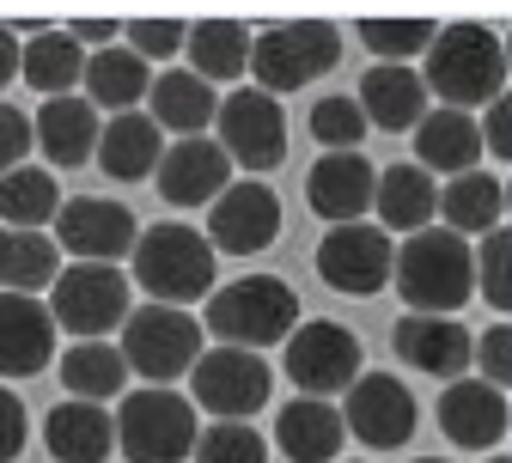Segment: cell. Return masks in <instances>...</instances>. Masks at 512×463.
<instances>
[{"mask_svg":"<svg viewBox=\"0 0 512 463\" xmlns=\"http://www.w3.org/2000/svg\"><path fill=\"white\" fill-rule=\"evenodd\" d=\"M391 281L409 317H458V305L476 299V250L445 226H421L391 256Z\"/></svg>","mask_w":512,"mask_h":463,"instance_id":"cell-1","label":"cell"},{"mask_svg":"<svg viewBox=\"0 0 512 463\" xmlns=\"http://www.w3.org/2000/svg\"><path fill=\"white\" fill-rule=\"evenodd\" d=\"M421 86L433 98H445L439 110H488L500 92H506V49L494 31H482L476 19H458V25H439L433 43H427V68H421Z\"/></svg>","mask_w":512,"mask_h":463,"instance_id":"cell-2","label":"cell"},{"mask_svg":"<svg viewBox=\"0 0 512 463\" xmlns=\"http://www.w3.org/2000/svg\"><path fill=\"white\" fill-rule=\"evenodd\" d=\"M220 348L263 354L269 342H287L299 329V293L281 275H238L232 287L208 293V311L196 317Z\"/></svg>","mask_w":512,"mask_h":463,"instance_id":"cell-3","label":"cell"},{"mask_svg":"<svg viewBox=\"0 0 512 463\" xmlns=\"http://www.w3.org/2000/svg\"><path fill=\"white\" fill-rule=\"evenodd\" d=\"M135 281L153 293V305H196L214 293V269H220V256L208 250V238L196 226H183V220H159V226H141L135 232Z\"/></svg>","mask_w":512,"mask_h":463,"instance_id":"cell-4","label":"cell"},{"mask_svg":"<svg viewBox=\"0 0 512 463\" xmlns=\"http://www.w3.org/2000/svg\"><path fill=\"white\" fill-rule=\"evenodd\" d=\"M342 61V31L330 19H287V25H269L263 37H250V74H256V92H299L311 80H324Z\"/></svg>","mask_w":512,"mask_h":463,"instance_id":"cell-5","label":"cell"},{"mask_svg":"<svg viewBox=\"0 0 512 463\" xmlns=\"http://www.w3.org/2000/svg\"><path fill=\"white\" fill-rule=\"evenodd\" d=\"M110 427H116V451L128 463H189L196 433H202L189 396H177V390H128Z\"/></svg>","mask_w":512,"mask_h":463,"instance_id":"cell-6","label":"cell"},{"mask_svg":"<svg viewBox=\"0 0 512 463\" xmlns=\"http://www.w3.org/2000/svg\"><path fill=\"white\" fill-rule=\"evenodd\" d=\"M49 323L68 329L80 342H104L110 329H122L128 317V275L110 269V262H68L49 281Z\"/></svg>","mask_w":512,"mask_h":463,"instance_id":"cell-7","label":"cell"},{"mask_svg":"<svg viewBox=\"0 0 512 463\" xmlns=\"http://www.w3.org/2000/svg\"><path fill=\"white\" fill-rule=\"evenodd\" d=\"M116 354H122L128 372H141L153 384L183 378L202 360V323L177 305H141V311L122 317V348Z\"/></svg>","mask_w":512,"mask_h":463,"instance_id":"cell-8","label":"cell"},{"mask_svg":"<svg viewBox=\"0 0 512 463\" xmlns=\"http://www.w3.org/2000/svg\"><path fill=\"white\" fill-rule=\"evenodd\" d=\"M360 372H366L360 336L336 317H311L287 336V378L311 396V403H330V396L348 390Z\"/></svg>","mask_w":512,"mask_h":463,"instance_id":"cell-9","label":"cell"},{"mask_svg":"<svg viewBox=\"0 0 512 463\" xmlns=\"http://www.w3.org/2000/svg\"><path fill=\"white\" fill-rule=\"evenodd\" d=\"M214 147L226 153V165H244V171H275L287 159V116H281V98L256 92V86H238L232 98H220L214 110Z\"/></svg>","mask_w":512,"mask_h":463,"instance_id":"cell-10","label":"cell"},{"mask_svg":"<svg viewBox=\"0 0 512 463\" xmlns=\"http://www.w3.org/2000/svg\"><path fill=\"white\" fill-rule=\"evenodd\" d=\"M269 360L244 354V348H202V360L189 366V390H196V409L220 415V421H250L269 403Z\"/></svg>","mask_w":512,"mask_h":463,"instance_id":"cell-11","label":"cell"},{"mask_svg":"<svg viewBox=\"0 0 512 463\" xmlns=\"http://www.w3.org/2000/svg\"><path fill=\"white\" fill-rule=\"evenodd\" d=\"M342 433H354L366 451H397V445H409L415 439V396H409V384L403 378H391V372H360L354 384H348V396H342Z\"/></svg>","mask_w":512,"mask_h":463,"instance_id":"cell-12","label":"cell"},{"mask_svg":"<svg viewBox=\"0 0 512 463\" xmlns=\"http://www.w3.org/2000/svg\"><path fill=\"white\" fill-rule=\"evenodd\" d=\"M281 232V195L263 183V177H244V183H226L214 202H208V250L220 256H256L269 250Z\"/></svg>","mask_w":512,"mask_h":463,"instance_id":"cell-13","label":"cell"},{"mask_svg":"<svg viewBox=\"0 0 512 463\" xmlns=\"http://www.w3.org/2000/svg\"><path fill=\"white\" fill-rule=\"evenodd\" d=\"M55 250L74 256V262H110L135 250V214H128L122 202H110V195H74V202H61L55 220Z\"/></svg>","mask_w":512,"mask_h":463,"instance_id":"cell-14","label":"cell"},{"mask_svg":"<svg viewBox=\"0 0 512 463\" xmlns=\"http://www.w3.org/2000/svg\"><path fill=\"white\" fill-rule=\"evenodd\" d=\"M391 256H397V244L366 220L330 226L324 244H317V275H324V287H336V293L372 299L384 281H391Z\"/></svg>","mask_w":512,"mask_h":463,"instance_id":"cell-15","label":"cell"},{"mask_svg":"<svg viewBox=\"0 0 512 463\" xmlns=\"http://www.w3.org/2000/svg\"><path fill=\"white\" fill-rule=\"evenodd\" d=\"M372 183H378V171H372L366 153H324V159L305 171V202H311L317 220L354 226L372 208Z\"/></svg>","mask_w":512,"mask_h":463,"instance_id":"cell-16","label":"cell"},{"mask_svg":"<svg viewBox=\"0 0 512 463\" xmlns=\"http://www.w3.org/2000/svg\"><path fill=\"white\" fill-rule=\"evenodd\" d=\"M506 421H512L506 390H494L482 378H458L452 390L439 396V427H445V439L464 445V451H488L494 457L500 439H506Z\"/></svg>","mask_w":512,"mask_h":463,"instance_id":"cell-17","label":"cell"},{"mask_svg":"<svg viewBox=\"0 0 512 463\" xmlns=\"http://www.w3.org/2000/svg\"><path fill=\"white\" fill-rule=\"evenodd\" d=\"M391 342H397V354L415 372L445 378V384H458L470 372V360H476V336H470L458 317H403L391 329Z\"/></svg>","mask_w":512,"mask_h":463,"instance_id":"cell-18","label":"cell"},{"mask_svg":"<svg viewBox=\"0 0 512 463\" xmlns=\"http://www.w3.org/2000/svg\"><path fill=\"white\" fill-rule=\"evenodd\" d=\"M153 177H159V195H165L171 208H202V202H214V195L232 183V165H226V153L208 135H196V141L165 147L159 165H153Z\"/></svg>","mask_w":512,"mask_h":463,"instance_id":"cell-19","label":"cell"},{"mask_svg":"<svg viewBox=\"0 0 512 463\" xmlns=\"http://www.w3.org/2000/svg\"><path fill=\"white\" fill-rule=\"evenodd\" d=\"M366 128H384V135H403L427 116V86H421V68H403V61H372L360 92H354Z\"/></svg>","mask_w":512,"mask_h":463,"instance_id":"cell-20","label":"cell"},{"mask_svg":"<svg viewBox=\"0 0 512 463\" xmlns=\"http://www.w3.org/2000/svg\"><path fill=\"white\" fill-rule=\"evenodd\" d=\"M214 110H220V92H214L208 80H196L189 68H165V74H153V86H147V122L159 128V135L196 141L202 128L214 122Z\"/></svg>","mask_w":512,"mask_h":463,"instance_id":"cell-21","label":"cell"},{"mask_svg":"<svg viewBox=\"0 0 512 463\" xmlns=\"http://www.w3.org/2000/svg\"><path fill=\"white\" fill-rule=\"evenodd\" d=\"M55 360V323L43 299L0 293V378H31Z\"/></svg>","mask_w":512,"mask_h":463,"instance_id":"cell-22","label":"cell"},{"mask_svg":"<svg viewBox=\"0 0 512 463\" xmlns=\"http://www.w3.org/2000/svg\"><path fill=\"white\" fill-rule=\"evenodd\" d=\"M31 147H43V159L55 171L86 165L98 147V110L86 98H43V110L31 122Z\"/></svg>","mask_w":512,"mask_h":463,"instance_id":"cell-23","label":"cell"},{"mask_svg":"<svg viewBox=\"0 0 512 463\" xmlns=\"http://www.w3.org/2000/svg\"><path fill=\"white\" fill-rule=\"evenodd\" d=\"M43 445L55 463H104L116 451V427H110V409L104 403H55L43 415Z\"/></svg>","mask_w":512,"mask_h":463,"instance_id":"cell-24","label":"cell"},{"mask_svg":"<svg viewBox=\"0 0 512 463\" xmlns=\"http://www.w3.org/2000/svg\"><path fill=\"white\" fill-rule=\"evenodd\" d=\"M372 208H378V232H421L433 226V208H439V183L421 171V165H384L378 183H372Z\"/></svg>","mask_w":512,"mask_h":463,"instance_id":"cell-25","label":"cell"},{"mask_svg":"<svg viewBox=\"0 0 512 463\" xmlns=\"http://www.w3.org/2000/svg\"><path fill=\"white\" fill-rule=\"evenodd\" d=\"M98 165H104V177H116V183H135V177H153V165H159V153H165V135L147 122V110H122V116H110V122H98Z\"/></svg>","mask_w":512,"mask_h":463,"instance_id":"cell-26","label":"cell"},{"mask_svg":"<svg viewBox=\"0 0 512 463\" xmlns=\"http://www.w3.org/2000/svg\"><path fill=\"white\" fill-rule=\"evenodd\" d=\"M476 159H482L476 116H464V110H427V116L415 122V165H421L427 177H433V171L464 177V171H476Z\"/></svg>","mask_w":512,"mask_h":463,"instance_id":"cell-27","label":"cell"},{"mask_svg":"<svg viewBox=\"0 0 512 463\" xmlns=\"http://www.w3.org/2000/svg\"><path fill=\"white\" fill-rule=\"evenodd\" d=\"M275 445L287 451V463H336V451L348 445L336 403H311V396H293V403L275 415Z\"/></svg>","mask_w":512,"mask_h":463,"instance_id":"cell-28","label":"cell"},{"mask_svg":"<svg viewBox=\"0 0 512 463\" xmlns=\"http://www.w3.org/2000/svg\"><path fill=\"white\" fill-rule=\"evenodd\" d=\"M439 214H445V232H458L464 244L488 238L506 220V183L488 177V171H464V177H452L439 189Z\"/></svg>","mask_w":512,"mask_h":463,"instance_id":"cell-29","label":"cell"},{"mask_svg":"<svg viewBox=\"0 0 512 463\" xmlns=\"http://www.w3.org/2000/svg\"><path fill=\"white\" fill-rule=\"evenodd\" d=\"M80 86H86V104H92V110L122 116V110H141V98H147V86H153V68H147L141 55H128L122 43H110V49H98V55L86 61Z\"/></svg>","mask_w":512,"mask_h":463,"instance_id":"cell-30","label":"cell"},{"mask_svg":"<svg viewBox=\"0 0 512 463\" xmlns=\"http://www.w3.org/2000/svg\"><path fill=\"white\" fill-rule=\"evenodd\" d=\"M80 74H86V49L68 37V31H37L31 43H19V80L31 86V92H43V98H74V86H80Z\"/></svg>","mask_w":512,"mask_h":463,"instance_id":"cell-31","label":"cell"},{"mask_svg":"<svg viewBox=\"0 0 512 463\" xmlns=\"http://www.w3.org/2000/svg\"><path fill=\"white\" fill-rule=\"evenodd\" d=\"M183 49H189V74L196 80H208V86L238 80L250 68V25H238V19H196L189 37H183Z\"/></svg>","mask_w":512,"mask_h":463,"instance_id":"cell-32","label":"cell"},{"mask_svg":"<svg viewBox=\"0 0 512 463\" xmlns=\"http://www.w3.org/2000/svg\"><path fill=\"white\" fill-rule=\"evenodd\" d=\"M55 275H61V250H55L49 232H13V226H0V293L37 299Z\"/></svg>","mask_w":512,"mask_h":463,"instance_id":"cell-33","label":"cell"},{"mask_svg":"<svg viewBox=\"0 0 512 463\" xmlns=\"http://www.w3.org/2000/svg\"><path fill=\"white\" fill-rule=\"evenodd\" d=\"M61 208V183L43 171V165H19L0 177V220L13 232H43Z\"/></svg>","mask_w":512,"mask_h":463,"instance_id":"cell-34","label":"cell"},{"mask_svg":"<svg viewBox=\"0 0 512 463\" xmlns=\"http://www.w3.org/2000/svg\"><path fill=\"white\" fill-rule=\"evenodd\" d=\"M61 384L74 390V403H104V396H116L128 384V366L110 342H74L61 354Z\"/></svg>","mask_w":512,"mask_h":463,"instance_id":"cell-35","label":"cell"},{"mask_svg":"<svg viewBox=\"0 0 512 463\" xmlns=\"http://www.w3.org/2000/svg\"><path fill=\"white\" fill-rule=\"evenodd\" d=\"M360 31V43L378 55V61H403L409 68V55H427V43H433V19H360L354 25Z\"/></svg>","mask_w":512,"mask_h":463,"instance_id":"cell-36","label":"cell"},{"mask_svg":"<svg viewBox=\"0 0 512 463\" xmlns=\"http://www.w3.org/2000/svg\"><path fill=\"white\" fill-rule=\"evenodd\" d=\"M196 463H269V439L250 421H214L208 433H196Z\"/></svg>","mask_w":512,"mask_h":463,"instance_id":"cell-37","label":"cell"},{"mask_svg":"<svg viewBox=\"0 0 512 463\" xmlns=\"http://www.w3.org/2000/svg\"><path fill=\"white\" fill-rule=\"evenodd\" d=\"M311 135H317V147H330V153H354L360 135H366V116H360L354 98L330 92V98L311 104Z\"/></svg>","mask_w":512,"mask_h":463,"instance_id":"cell-38","label":"cell"},{"mask_svg":"<svg viewBox=\"0 0 512 463\" xmlns=\"http://www.w3.org/2000/svg\"><path fill=\"white\" fill-rule=\"evenodd\" d=\"M476 287H482V299H488L494 311H506V305H512V238H506V226L482 238V262H476Z\"/></svg>","mask_w":512,"mask_h":463,"instance_id":"cell-39","label":"cell"},{"mask_svg":"<svg viewBox=\"0 0 512 463\" xmlns=\"http://www.w3.org/2000/svg\"><path fill=\"white\" fill-rule=\"evenodd\" d=\"M122 37H128V55H141L147 68H153V61L183 55L189 25H183V19H135V25H122Z\"/></svg>","mask_w":512,"mask_h":463,"instance_id":"cell-40","label":"cell"},{"mask_svg":"<svg viewBox=\"0 0 512 463\" xmlns=\"http://www.w3.org/2000/svg\"><path fill=\"white\" fill-rule=\"evenodd\" d=\"M31 165V116L19 104H0V177Z\"/></svg>","mask_w":512,"mask_h":463,"instance_id":"cell-41","label":"cell"},{"mask_svg":"<svg viewBox=\"0 0 512 463\" xmlns=\"http://www.w3.org/2000/svg\"><path fill=\"white\" fill-rule=\"evenodd\" d=\"M482 384H494V390H506V378H512V329L506 323H494V329H482Z\"/></svg>","mask_w":512,"mask_h":463,"instance_id":"cell-42","label":"cell"},{"mask_svg":"<svg viewBox=\"0 0 512 463\" xmlns=\"http://www.w3.org/2000/svg\"><path fill=\"white\" fill-rule=\"evenodd\" d=\"M25 433H31V415L13 390H0V463H19L25 451Z\"/></svg>","mask_w":512,"mask_h":463,"instance_id":"cell-43","label":"cell"},{"mask_svg":"<svg viewBox=\"0 0 512 463\" xmlns=\"http://www.w3.org/2000/svg\"><path fill=\"white\" fill-rule=\"evenodd\" d=\"M476 135H482V147H488L494 159H512V104H506V98L488 104V116L476 122Z\"/></svg>","mask_w":512,"mask_h":463,"instance_id":"cell-44","label":"cell"},{"mask_svg":"<svg viewBox=\"0 0 512 463\" xmlns=\"http://www.w3.org/2000/svg\"><path fill=\"white\" fill-rule=\"evenodd\" d=\"M68 37H74V43H116V37H122V25H116V19H74V25H68Z\"/></svg>","mask_w":512,"mask_h":463,"instance_id":"cell-45","label":"cell"},{"mask_svg":"<svg viewBox=\"0 0 512 463\" xmlns=\"http://www.w3.org/2000/svg\"><path fill=\"white\" fill-rule=\"evenodd\" d=\"M19 80V37L13 25H0V86H13Z\"/></svg>","mask_w":512,"mask_h":463,"instance_id":"cell-46","label":"cell"},{"mask_svg":"<svg viewBox=\"0 0 512 463\" xmlns=\"http://www.w3.org/2000/svg\"><path fill=\"white\" fill-rule=\"evenodd\" d=\"M415 463H445V457H415Z\"/></svg>","mask_w":512,"mask_h":463,"instance_id":"cell-47","label":"cell"},{"mask_svg":"<svg viewBox=\"0 0 512 463\" xmlns=\"http://www.w3.org/2000/svg\"><path fill=\"white\" fill-rule=\"evenodd\" d=\"M488 463H506V457H500V451H494V457H488Z\"/></svg>","mask_w":512,"mask_h":463,"instance_id":"cell-48","label":"cell"}]
</instances>
